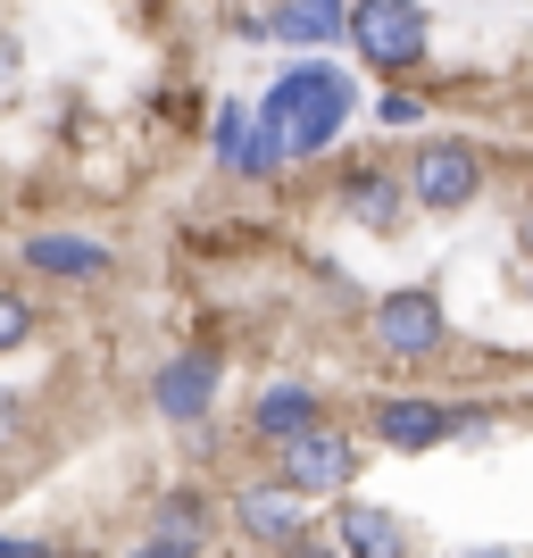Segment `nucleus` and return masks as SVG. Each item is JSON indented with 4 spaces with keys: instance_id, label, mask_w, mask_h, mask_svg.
<instances>
[{
    "instance_id": "nucleus-1",
    "label": "nucleus",
    "mask_w": 533,
    "mask_h": 558,
    "mask_svg": "<svg viewBox=\"0 0 533 558\" xmlns=\"http://www.w3.org/2000/svg\"><path fill=\"white\" fill-rule=\"evenodd\" d=\"M350 109H359V93H350V68H334V59H292V68L267 84V100H258V134H251V167H242V184H276L292 159H317V150H334L350 125Z\"/></svg>"
},
{
    "instance_id": "nucleus-2",
    "label": "nucleus",
    "mask_w": 533,
    "mask_h": 558,
    "mask_svg": "<svg viewBox=\"0 0 533 558\" xmlns=\"http://www.w3.org/2000/svg\"><path fill=\"white\" fill-rule=\"evenodd\" d=\"M342 43L367 75H417L434 59V9L425 0H350Z\"/></svg>"
},
{
    "instance_id": "nucleus-3",
    "label": "nucleus",
    "mask_w": 533,
    "mask_h": 558,
    "mask_svg": "<svg viewBox=\"0 0 533 558\" xmlns=\"http://www.w3.org/2000/svg\"><path fill=\"white\" fill-rule=\"evenodd\" d=\"M400 184H409V209L425 217H467L492 184V159L467 134H425L409 159H400Z\"/></svg>"
},
{
    "instance_id": "nucleus-4",
    "label": "nucleus",
    "mask_w": 533,
    "mask_h": 558,
    "mask_svg": "<svg viewBox=\"0 0 533 558\" xmlns=\"http://www.w3.org/2000/svg\"><path fill=\"white\" fill-rule=\"evenodd\" d=\"M367 342L384 367H434L450 350V308H441V283H392L384 301L367 308Z\"/></svg>"
},
{
    "instance_id": "nucleus-5",
    "label": "nucleus",
    "mask_w": 533,
    "mask_h": 558,
    "mask_svg": "<svg viewBox=\"0 0 533 558\" xmlns=\"http://www.w3.org/2000/svg\"><path fill=\"white\" fill-rule=\"evenodd\" d=\"M276 484L292 492V500H350V484H359V434L350 425L325 417L317 434H301V442L276 450Z\"/></svg>"
},
{
    "instance_id": "nucleus-6",
    "label": "nucleus",
    "mask_w": 533,
    "mask_h": 558,
    "mask_svg": "<svg viewBox=\"0 0 533 558\" xmlns=\"http://www.w3.org/2000/svg\"><path fill=\"white\" fill-rule=\"evenodd\" d=\"M367 442H375V450H400V459H425V450L459 442V400H434V392H375V400H367Z\"/></svg>"
},
{
    "instance_id": "nucleus-7",
    "label": "nucleus",
    "mask_w": 533,
    "mask_h": 558,
    "mask_svg": "<svg viewBox=\"0 0 533 558\" xmlns=\"http://www.w3.org/2000/svg\"><path fill=\"white\" fill-rule=\"evenodd\" d=\"M217 392H226V359H217L209 342L167 350L159 367H150V409H159L167 425H201L217 409Z\"/></svg>"
},
{
    "instance_id": "nucleus-8",
    "label": "nucleus",
    "mask_w": 533,
    "mask_h": 558,
    "mask_svg": "<svg viewBox=\"0 0 533 558\" xmlns=\"http://www.w3.org/2000/svg\"><path fill=\"white\" fill-rule=\"evenodd\" d=\"M334 209L367 233H409V184H400L392 159H342L334 175Z\"/></svg>"
},
{
    "instance_id": "nucleus-9",
    "label": "nucleus",
    "mask_w": 533,
    "mask_h": 558,
    "mask_svg": "<svg viewBox=\"0 0 533 558\" xmlns=\"http://www.w3.org/2000/svg\"><path fill=\"white\" fill-rule=\"evenodd\" d=\"M25 276H50V283H109L117 276V242L100 233H68V226H43L17 242Z\"/></svg>"
},
{
    "instance_id": "nucleus-10",
    "label": "nucleus",
    "mask_w": 533,
    "mask_h": 558,
    "mask_svg": "<svg viewBox=\"0 0 533 558\" xmlns=\"http://www.w3.org/2000/svg\"><path fill=\"white\" fill-rule=\"evenodd\" d=\"M226 509H233V534L258 542V550H283V542H301V534H308V509L276 484V475L233 484V492H226Z\"/></svg>"
},
{
    "instance_id": "nucleus-11",
    "label": "nucleus",
    "mask_w": 533,
    "mask_h": 558,
    "mask_svg": "<svg viewBox=\"0 0 533 558\" xmlns=\"http://www.w3.org/2000/svg\"><path fill=\"white\" fill-rule=\"evenodd\" d=\"M317 425H325V392L301 384V375H283V384H267L251 400V442L258 450H283V442H301V434H317Z\"/></svg>"
},
{
    "instance_id": "nucleus-12",
    "label": "nucleus",
    "mask_w": 533,
    "mask_h": 558,
    "mask_svg": "<svg viewBox=\"0 0 533 558\" xmlns=\"http://www.w3.org/2000/svg\"><path fill=\"white\" fill-rule=\"evenodd\" d=\"M334 550L342 558H417V534L375 500H334Z\"/></svg>"
},
{
    "instance_id": "nucleus-13",
    "label": "nucleus",
    "mask_w": 533,
    "mask_h": 558,
    "mask_svg": "<svg viewBox=\"0 0 533 558\" xmlns=\"http://www.w3.org/2000/svg\"><path fill=\"white\" fill-rule=\"evenodd\" d=\"M342 17H350V0H276L267 34H283V43L317 50V43H334V34H342Z\"/></svg>"
},
{
    "instance_id": "nucleus-14",
    "label": "nucleus",
    "mask_w": 533,
    "mask_h": 558,
    "mask_svg": "<svg viewBox=\"0 0 533 558\" xmlns=\"http://www.w3.org/2000/svg\"><path fill=\"white\" fill-rule=\"evenodd\" d=\"M150 534L201 558V550H209V500H201V492H192V484H175V492H167V500H159V517H150Z\"/></svg>"
},
{
    "instance_id": "nucleus-15",
    "label": "nucleus",
    "mask_w": 533,
    "mask_h": 558,
    "mask_svg": "<svg viewBox=\"0 0 533 558\" xmlns=\"http://www.w3.org/2000/svg\"><path fill=\"white\" fill-rule=\"evenodd\" d=\"M251 134H258V117H251V100H217L209 109V150H217V167H226V175H242V167H251Z\"/></svg>"
},
{
    "instance_id": "nucleus-16",
    "label": "nucleus",
    "mask_w": 533,
    "mask_h": 558,
    "mask_svg": "<svg viewBox=\"0 0 533 558\" xmlns=\"http://www.w3.org/2000/svg\"><path fill=\"white\" fill-rule=\"evenodd\" d=\"M34 326H43V308H34V292H17V283H0V359L34 342Z\"/></svg>"
},
{
    "instance_id": "nucleus-17",
    "label": "nucleus",
    "mask_w": 533,
    "mask_h": 558,
    "mask_svg": "<svg viewBox=\"0 0 533 558\" xmlns=\"http://www.w3.org/2000/svg\"><path fill=\"white\" fill-rule=\"evenodd\" d=\"M25 442H34V400H25L17 384H0V459L25 450Z\"/></svg>"
},
{
    "instance_id": "nucleus-18",
    "label": "nucleus",
    "mask_w": 533,
    "mask_h": 558,
    "mask_svg": "<svg viewBox=\"0 0 533 558\" xmlns=\"http://www.w3.org/2000/svg\"><path fill=\"white\" fill-rule=\"evenodd\" d=\"M425 117H434L425 93H384V100H375V125H392V134H417Z\"/></svg>"
},
{
    "instance_id": "nucleus-19",
    "label": "nucleus",
    "mask_w": 533,
    "mask_h": 558,
    "mask_svg": "<svg viewBox=\"0 0 533 558\" xmlns=\"http://www.w3.org/2000/svg\"><path fill=\"white\" fill-rule=\"evenodd\" d=\"M0 558H59L43 534H0Z\"/></svg>"
},
{
    "instance_id": "nucleus-20",
    "label": "nucleus",
    "mask_w": 533,
    "mask_h": 558,
    "mask_svg": "<svg viewBox=\"0 0 533 558\" xmlns=\"http://www.w3.org/2000/svg\"><path fill=\"white\" fill-rule=\"evenodd\" d=\"M276 558H342V550H334V534H301V542H283Z\"/></svg>"
},
{
    "instance_id": "nucleus-21",
    "label": "nucleus",
    "mask_w": 533,
    "mask_h": 558,
    "mask_svg": "<svg viewBox=\"0 0 533 558\" xmlns=\"http://www.w3.org/2000/svg\"><path fill=\"white\" fill-rule=\"evenodd\" d=\"M509 242H517V251L533 258V192H525V201H517V226H509Z\"/></svg>"
},
{
    "instance_id": "nucleus-22",
    "label": "nucleus",
    "mask_w": 533,
    "mask_h": 558,
    "mask_svg": "<svg viewBox=\"0 0 533 558\" xmlns=\"http://www.w3.org/2000/svg\"><path fill=\"white\" fill-rule=\"evenodd\" d=\"M459 558H525V550H509V542H475V550H459Z\"/></svg>"
},
{
    "instance_id": "nucleus-23",
    "label": "nucleus",
    "mask_w": 533,
    "mask_h": 558,
    "mask_svg": "<svg viewBox=\"0 0 533 558\" xmlns=\"http://www.w3.org/2000/svg\"><path fill=\"white\" fill-rule=\"evenodd\" d=\"M525 301H533V283H525Z\"/></svg>"
}]
</instances>
